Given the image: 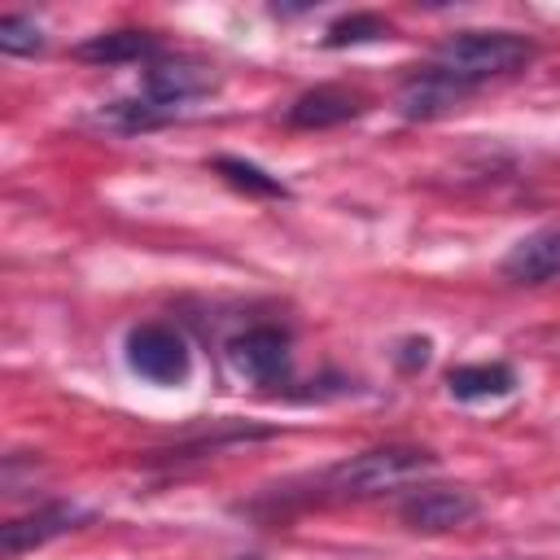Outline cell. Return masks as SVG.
<instances>
[{
	"mask_svg": "<svg viewBox=\"0 0 560 560\" xmlns=\"http://www.w3.org/2000/svg\"><path fill=\"white\" fill-rule=\"evenodd\" d=\"M534 52H538L534 39H525L516 31H459L433 52V66L442 74H451L455 83L477 88L486 79H499V74L529 66Z\"/></svg>",
	"mask_w": 560,
	"mask_h": 560,
	"instance_id": "1",
	"label": "cell"
},
{
	"mask_svg": "<svg viewBox=\"0 0 560 560\" xmlns=\"http://www.w3.org/2000/svg\"><path fill=\"white\" fill-rule=\"evenodd\" d=\"M438 459L424 446H372V451L350 455L337 468H328L324 472V490H332L341 499H368V494H385L394 486L416 481Z\"/></svg>",
	"mask_w": 560,
	"mask_h": 560,
	"instance_id": "2",
	"label": "cell"
},
{
	"mask_svg": "<svg viewBox=\"0 0 560 560\" xmlns=\"http://www.w3.org/2000/svg\"><path fill=\"white\" fill-rule=\"evenodd\" d=\"M127 368L149 385H184L192 354L171 324H140L127 332Z\"/></svg>",
	"mask_w": 560,
	"mask_h": 560,
	"instance_id": "3",
	"label": "cell"
},
{
	"mask_svg": "<svg viewBox=\"0 0 560 560\" xmlns=\"http://www.w3.org/2000/svg\"><path fill=\"white\" fill-rule=\"evenodd\" d=\"M477 512H481V503H477V494L464 490V486H424V490H411V494L398 503L402 525L416 529V534H446V529H459V525H468Z\"/></svg>",
	"mask_w": 560,
	"mask_h": 560,
	"instance_id": "4",
	"label": "cell"
},
{
	"mask_svg": "<svg viewBox=\"0 0 560 560\" xmlns=\"http://www.w3.org/2000/svg\"><path fill=\"white\" fill-rule=\"evenodd\" d=\"M228 363L254 385H280L289 376V332L276 324L245 328L228 341Z\"/></svg>",
	"mask_w": 560,
	"mask_h": 560,
	"instance_id": "5",
	"label": "cell"
},
{
	"mask_svg": "<svg viewBox=\"0 0 560 560\" xmlns=\"http://www.w3.org/2000/svg\"><path fill=\"white\" fill-rule=\"evenodd\" d=\"M214 70L201 66V61H171V57H158L149 70H144V96L166 105V109H179L188 101H201L214 92Z\"/></svg>",
	"mask_w": 560,
	"mask_h": 560,
	"instance_id": "6",
	"label": "cell"
},
{
	"mask_svg": "<svg viewBox=\"0 0 560 560\" xmlns=\"http://www.w3.org/2000/svg\"><path fill=\"white\" fill-rule=\"evenodd\" d=\"M83 521H88V512L74 508V503H48V508H35L31 516H18V521L0 525V551L13 560V556H22V551H35V547H44V542H52V538L79 529Z\"/></svg>",
	"mask_w": 560,
	"mask_h": 560,
	"instance_id": "7",
	"label": "cell"
},
{
	"mask_svg": "<svg viewBox=\"0 0 560 560\" xmlns=\"http://www.w3.org/2000/svg\"><path fill=\"white\" fill-rule=\"evenodd\" d=\"M468 92H472V88H464V83H455L451 74H442L438 66H429V70L411 74V79L398 88L394 105H398L402 118H411V122H429V118H442V114L459 109V101H464Z\"/></svg>",
	"mask_w": 560,
	"mask_h": 560,
	"instance_id": "8",
	"label": "cell"
},
{
	"mask_svg": "<svg viewBox=\"0 0 560 560\" xmlns=\"http://www.w3.org/2000/svg\"><path fill=\"white\" fill-rule=\"evenodd\" d=\"M503 276L516 284L560 280V228H538V232L521 236L503 258Z\"/></svg>",
	"mask_w": 560,
	"mask_h": 560,
	"instance_id": "9",
	"label": "cell"
},
{
	"mask_svg": "<svg viewBox=\"0 0 560 560\" xmlns=\"http://www.w3.org/2000/svg\"><path fill=\"white\" fill-rule=\"evenodd\" d=\"M359 114H363V96H354L346 88H311L289 105L284 118L302 131H324V127H341Z\"/></svg>",
	"mask_w": 560,
	"mask_h": 560,
	"instance_id": "10",
	"label": "cell"
},
{
	"mask_svg": "<svg viewBox=\"0 0 560 560\" xmlns=\"http://www.w3.org/2000/svg\"><path fill=\"white\" fill-rule=\"evenodd\" d=\"M162 44L158 35L149 31H105V35H92L74 48L79 61H96V66H127V61H158Z\"/></svg>",
	"mask_w": 560,
	"mask_h": 560,
	"instance_id": "11",
	"label": "cell"
},
{
	"mask_svg": "<svg viewBox=\"0 0 560 560\" xmlns=\"http://www.w3.org/2000/svg\"><path fill=\"white\" fill-rule=\"evenodd\" d=\"M516 389V372L508 363H459L446 372V394L459 402H490Z\"/></svg>",
	"mask_w": 560,
	"mask_h": 560,
	"instance_id": "12",
	"label": "cell"
},
{
	"mask_svg": "<svg viewBox=\"0 0 560 560\" xmlns=\"http://www.w3.org/2000/svg\"><path fill=\"white\" fill-rule=\"evenodd\" d=\"M214 175H223V179H228L236 192H245V197H289L284 179L267 175L262 166H254V162H245V158H214Z\"/></svg>",
	"mask_w": 560,
	"mask_h": 560,
	"instance_id": "13",
	"label": "cell"
},
{
	"mask_svg": "<svg viewBox=\"0 0 560 560\" xmlns=\"http://www.w3.org/2000/svg\"><path fill=\"white\" fill-rule=\"evenodd\" d=\"M179 109H166V105H158V101H149V96H136V101H109L105 109H101V118L109 122V127H118V131H149V127H162V122H171Z\"/></svg>",
	"mask_w": 560,
	"mask_h": 560,
	"instance_id": "14",
	"label": "cell"
},
{
	"mask_svg": "<svg viewBox=\"0 0 560 560\" xmlns=\"http://www.w3.org/2000/svg\"><path fill=\"white\" fill-rule=\"evenodd\" d=\"M389 39V22L376 13H346L324 31V48H350V44H372Z\"/></svg>",
	"mask_w": 560,
	"mask_h": 560,
	"instance_id": "15",
	"label": "cell"
},
{
	"mask_svg": "<svg viewBox=\"0 0 560 560\" xmlns=\"http://www.w3.org/2000/svg\"><path fill=\"white\" fill-rule=\"evenodd\" d=\"M44 31L35 26V18H26V13H4L0 18V52H9V57H35V52H44Z\"/></svg>",
	"mask_w": 560,
	"mask_h": 560,
	"instance_id": "16",
	"label": "cell"
},
{
	"mask_svg": "<svg viewBox=\"0 0 560 560\" xmlns=\"http://www.w3.org/2000/svg\"><path fill=\"white\" fill-rule=\"evenodd\" d=\"M429 350H433V346H429V337H407V341L398 346V354H394V359H398V368H402V372H416V368H424V363H429Z\"/></svg>",
	"mask_w": 560,
	"mask_h": 560,
	"instance_id": "17",
	"label": "cell"
}]
</instances>
